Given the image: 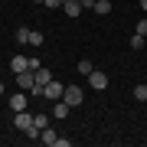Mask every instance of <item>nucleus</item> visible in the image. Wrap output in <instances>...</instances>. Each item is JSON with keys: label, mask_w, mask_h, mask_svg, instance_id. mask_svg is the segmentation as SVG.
<instances>
[{"label": "nucleus", "mask_w": 147, "mask_h": 147, "mask_svg": "<svg viewBox=\"0 0 147 147\" xmlns=\"http://www.w3.org/2000/svg\"><path fill=\"white\" fill-rule=\"evenodd\" d=\"M134 33H141V36H147V16H144L141 23H137V30H134Z\"/></svg>", "instance_id": "18"}, {"label": "nucleus", "mask_w": 147, "mask_h": 147, "mask_svg": "<svg viewBox=\"0 0 147 147\" xmlns=\"http://www.w3.org/2000/svg\"><path fill=\"white\" fill-rule=\"evenodd\" d=\"M98 16H105V13H111V0H95V7H92Z\"/></svg>", "instance_id": "10"}, {"label": "nucleus", "mask_w": 147, "mask_h": 147, "mask_svg": "<svg viewBox=\"0 0 147 147\" xmlns=\"http://www.w3.org/2000/svg\"><path fill=\"white\" fill-rule=\"evenodd\" d=\"M79 72H82V75L92 72V62H88V59H79Z\"/></svg>", "instance_id": "17"}, {"label": "nucleus", "mask_w": 147, "mask_h": 147, "mask_svg": "<svg viewBox=\"0 0 147 147\" xmlns=\"http://www.w3.org/2000/svg\"><path fill=\"white\" fill-rule=\"evenodd\" d=\"M134 98L137 101H147V85H134Z\"/></svg>", "instance_id": "14"}, {"label": "nucleus", "mask_w": 147, "mask_h": 147, "mask_svg": "<svg viewBox=\"0 0 147 147\" xmlns=\"http://www.w3.org/2000/svg\"><path fill=\"white\" fill-rule=\"evenodd\" d=\"M39 141H42V144H56V141H59V134L53 131V127H42V134H39Z\"/></svg>", "instance_id": "11"}, {"label": "nucleus", "mask_w": 147, "mask_h": 147, "mask_svg": "<svg viewBox=\"0 0 147 147\" xmlns=\"http://www.w3.org/2000/svg\"><path fill=\"white\" fill-rule=\"evenodd\" d=\"M13 124H16V131H30L33 127V115L30 111H13Z\"/></svg>", "instance_id": "3"}, {"label": "nucleus", "mask_w": 147, "mask_h": 147, "mask_svg": "<svg viewBox=\"0 0 147 147\" xmlns=\"http://www.w3.org/2000/svg\"><path fill=\"white\" fill-rule=\"evenodd\" d=\"M0 95H3V82H0Z\"/></svg>", "instance_id": "22"}, {"label": "nucleus", "mask_w": 147, "mask_h": 147, "mask_svg": "<svg viewBox=\"0 0 147 147\" xmlns=\"http://www.w3.org/2000/svg\"><path fill=\"white\" fill-rule=\"evenodd\" d=\"M62 95H65V85H62V82H56V79H53V82L46 85V98H49V101H59Z\"/></svg>", "instance_id": "6"}, {"label": "nucleus", "mask_w": 147, "mask_h": 147, "mask_svg": "<svg viewBox=\"0 0 147 147\" xmlns=\"http://www.w3.org/2000/svg\"><path fill=\"white\" fill-rule=\"evenodd\" d=\"M82 7H95V0H82Z\"/></svg>", "instance_id": "20"}, {"label": "nucleus", "mask_w": 147, "mask_h": 147, "mask_svg": "<svg viewBox=\"0 0 147 147\" xmlns=\"http://www.w3.org/2000/svg\"><path fill=\"white\" fill-rule=\"evenodd\" d=\"M141 7H144V10H147V0H141Z\"/></svg>", "instance_id": "21"}, {"label": "nucleus", "mask_w": 147, "mask_h": 147, "mask_svg": "<svg viewBox=\"0 0 147 147\" xmlns=\"http://www.w3.org/2000/svg\"><path fill=\"white\" fill-rule=\"evenodd\" d=\"M62 10H65L69 16H79L85 7H82V0H65V3H62Z\"/></svg>", "instance_id": "7"}, {"label": "nucleus", "mask_w": 147, "mask_h": 147, "mask_svg": "<svg viewBox=\"0 0 147 147\" xmlns=\"http://www.w3.org/2000/svg\"><path fill=\"white\" fill-rule=\"evenodd\" d=\"M131 49H134V53H141V49H144V36H141V33H134V36H131Z\"/></svg>", "instance_id": "13"}, {"label": "nucleus", "mask_w": 147, "mask_h": 147, "mask_svg": "<svg viewBox=\"0 0 147 147\" xmlns=\"http://www.w3.org/2000/svg\"><path fill=\"white\" fill-rule=\"evenodd\" d=\"M65 0H42V7H62Z\"/></svg>", "instance_id": "19"}, {"label": "nucleus", "mask_w": 147, "mask_h": 147, "mask_svg": "<svg viewBox=\"0 0 147 147\" xmlns=\"http://www.w3.org/2000/svg\"><path fill=\"white\" fill-rule=\"evenodd\" d=\"M30 46H42V33H33L30 30Z\"/></svg>", "instance_id": "16"}, {"label": "nucleus", "mask_w": 147, "mask_h": 147, "mask_svg": "<svg viewBox=\"0 0 147 147\" xmlns=\"http://www.w3.org/2000/svg\"><path fill=\"white\" fill-rule=\"evenodd\" d=\"M62 98L75 108V105H82V101H85V92L79 88V85H65V95H62Z\"/></svg>", "instance_id": "2"}, {"label": "nucleus", "mask_w": 147, "mask_h": 147, "mask_svg": "<svg viewBox=\"0 0 147 147\" xmlns=\"http://www.w3.org/2000/svg\"><path fill=\"white\" fill-rule=\"evenodd\" d=\"M16 42H30V30H26V26L16 30Z\"/></svg>", "instance_id": "15"}, {"label": "nucleus", "mask_w": 147, "mask_h": 147, "mask_svg": "<svg viewBox=\"0 0 147 147\" xmlns=\"http://www.w3.org/2000/svg\"><path fill=\"white\" fill-rule=\"evenodd\" d=\"M69 108H72V105H69L65 98H59L56 105H53V115H56V118H69Z\"/></svg>", "instance_id": "8"}, {"label": "nucleus", "mask_w": 147, "mask_h": 147, "mask_svg": "<svg viewBox=\"0 0 147 147\" xmlns=\"http://www.w3.org/2000/svg\"><path fill=\"white\" fill-rule=\"evenodd\" d=\"M85 79H88V85H92V88H98V92H101V88H108V75L101 72V69H92Z\"/></svg>", "instance_id": "1"}, {"label": "nucleus", "mask_w": 147, "mask_h": 147, "mask_svg": "<svg viewBox=\"0 0 147 147\" xmlns=\"http://www.w3.org/2000/svg\"><path fill=\"white\" fill-rule=\"evenodd\" d=\"M26 105H30V95L26 92H13L10 95V111H26Z\"/></svg>", "instance_id": "5"}, {"label": "nucleus", "mask_w": 147, "mask_h": 147, "mask_svg": "<svg viewBox=\"0 0 147 147\" xmlns=\"http://www.w3.org/2000/svg\"><path fill=\"white\" fill-rule=\"evenodd\" d=\"M10 69H13V72H26V69H30V59H26V56H13Z\"/></svg>", "instance_id": "9"}, {"label": "nucleus", "mask_w": 147, "mask_h": 147, "mask_svg": "<svg viewBox=\"0 0 147 147\" xmlns=\"http://www.w3.org/2000/svg\"><path fill=\"white\" fill-rule=\"evenodd\" d=\"M33 3H42V0H33Z\"/></svg>", "instance_id": "23"}, {"label": "nucleus", "mask_w": 147, "mask_h": 147, "mask_svg": "<svg viewBox=\"0 0 147 147\" xmlns=\"http://www.w3.org/2000/svg\"><path fill=\"white\" fill-rule=\"evenodd\" d=\"M33 124H36L39 131H42V127H49V115H46V111H42V115H33Z\"/></svg>", "instance_id": "12"}, {"label": "nucleus", "mask_w": 147, "mask_h": 147, "mask_svg": "<svg viewBox=\"0 0 147 147\" xmlns=\"http://www.w3.org/2000/svg\"><path fill=\"white\" fill-rule=\"evenodd\" d=\"M144 105H147V101H144Z\"/></svg>", "instance_id": "24"}, {"label": "nucleus", "mask_w": 147, "mask_h": 147, "mask_svg": "<svg viewBox=\"0 0 147 147\" xmlns=\"http://www.w3.org/2000/svg\"><path fill=\"white\" fill-rule=\"evenodd\" d=\"M16 85H20L23 92H30L33 85H36V72H33V69H26V72H16Z\"/></svg>", "instance_id": "4"}]
</instances>
